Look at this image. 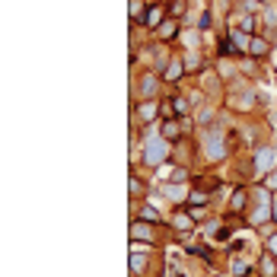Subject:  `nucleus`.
I'll list each match as a JSON object with an SVG mask.
<instances>
[{
	"label": "nucleus",
	"mask_w": 277,
	"mask_h": 277,
	"mask_svg": "<svg viewBox=\"0 0 277 277\" xmlns=\"http://www.w3.org/2000/svg\"><path fill=\"white\" fill-rule=\"evenodd\" d=\"M201 156L207 159V163H223V159L233 156V147L226 144V134H223V127H201Z\"/></svg>",
	"instance_id": "1"
},
{
	"label": "nucleus",
	"mask_w": 277,
	"mask_h": 277,
	"mask_svg": "<svg viewBox=\"0 0 277 277\" xmlns=\"http://www.w3.org/2000/svg\"><path fill=\"white\" fill-rule=\"evenodd\" d=\"M172 147L163 134H156V137H144V144H140V163L147 169H159L166 166L169 159H172Z\"/></svg>",
	"instance_id": "2"
},
{
	"label": "nucleus",
	"mask_w": 277,
	"mask_h": 277,
	"mask_svg": "<svg viewBox=\"0 0 277 277\" xmlns=\"http://www.w3.org/2000/svg\"><path fill=\"white\" fill-rule=\"evenodd\" d=\"M277 169V150L271 144H255L252 147V182H265Z\"/></svg>",
	"instance_id": "3"
},
{
	"label": "nucleus",
	"mask_w": 277,
	"mask_h": 277,
	"mask_svg": "<svg viewBox=\"0 0 277 277\" xmlns=\"http://www.w3.org/2000/svg\"><path fill=\"white\" fill-rule=\"evenodd\" d=\"M248 211H252V185H236L233 194H229L226 214L229 217H246Z\"/></svg>",
	"instance_id": "4"
},
{
	"label": "nucleus",
	"mask_w": 277,
	"mask_h": 277,
	"mask_svg": "<svg viewBox=\"0 0 277 277\" xmlns=\"http://www.w3.org/2000/svg\"><path fill=\"white\" fill-rule=\"evenodd\" d=\"M159 226L163 223H147V220H131V242H144V246H159Z\"/></svg>",
	"instance_id": "5"
},
{
	"label": "nucleus",
	"mask_w": 277,
	"mask_h": 277,
	"mask_svg": "<svg viewBox=\"0 0 277 277\" xmlns=\"http://www.w3.org/2000/svg\"><path fill=\"white\" fill-rule=\"evenodd\" d=\"M169 229H172V233H179V236H185V233H194V229H198V220L191 217V211H188V207H175L172 214H169Z\"/></svg>",
	"instance_id": "6"
},
{
	"label": "nucleus",
	"mask_w": 277,
	"mask_h": 277,
	"mask_svg": "<svg viewBox=\"0 0 277 277\" xmlns=\"http://www.w3.org/2000/svg\"><path fill=\"white\" fill-rule=\"evenodd\" d=\"M159 194L169 201L172 207H185L188 204V194H191V185H175V182H163L159 185Z\"/></svg>",
	"instance_id": "7"
},
{
	"label": "nucleus",
	"mask_w": 277,
	"mask_h": 277,
	"mask_svg": "<svg viewBox=\"0 0 277 277\" xmlns=\"http://www.w3.org/2000/svg\"><path fill=\"white\" fill-rule=\"evenodd\" d=\"M134 115L140 118V127H147V124H159L156 115H163V102H159V99H144V102L134 109Z\"/></svg>",
	"instance_id": "8"
},
{
	"label": "nucleus",
	"mask_w": 277,
	"mask_h": 277,
	"mask_svg": "<svg viewBox=\"0 0 277 277\" xmlns=\"http://www.w3.org/2000/svg\"><path fill=\"white\" fill-rule=\"evenodd\" d=\"M255 274L258 277H277V255H271L265 248V252L258 255V261H255Z\"/></svg>",
	"instance_id": "9"
},
{
	"label": "nucleus",
	"mask_w": 277,
	"mask_h": 277,
	"mask_svg": "<svg viewBox=\"0 0 277 277\" xmlns=\"http://www.w3.org/2000/svg\"><path fill=\"white\" fill-rule=\"evenodd\" d=\"M182 124H185L182 118H163L159 121V134H163L169 144H179L182 140Z\"/></svg>",
	"instance_id": "10"
},
{
	"label": "nucleus",
	"mask_w": 277,
	"mask_h": 277,
	"mask_svg": "<svg viewBox=\"0 0 277 277\" xmlns=\"http://www.w3.org/2000/svg\"><path fill=\"white\" fill-rule=\"evenodd\" d=\"M229 274L233 277H258L255 274V265H248L242 255H229Z\"/></svg>",
	"instance_id": "11"
},
{
	"label": "nucleus",
	"mask_w": 277,
	"mask_h": 277,
	"mask_svg": "<svg viewBox=\"0 0 277 277\" xmlns=\"http://www.w3.org/2000/svg\"><path fill=\"white\" fill-rule=\"evenodd\" d=\"M185 70H188L185 61H182V58H172V61H169V67H166L163 73H159V77H163V83H179Z\"/></svg>",
	"instance_id": "12"
},
{
	"label": "nucleus",
	"mask_w": 277,
	"mask_h": 277,
	"mask_svg": "<svg viewBox=\"0 0 277 277\" xmlns=\"http://www.w3.org/2000/svg\"><path fill=\"white\" fill-rule=\"evenodd\" d=\"M159 80H163V77H153V73H147V77L140 80V102H144V99H156Z\"/></svg>",
	"instance_id": "13"
},
{
	"label": "nucleus",
	"mask_w": 277,
	"mask_h": 277,
	"mask_svg": "<svg viewBox=\"0 0 277 277\" xmlns=\"http://www.w3.org/2000/svg\"><path fill=\"white\" fill-rule=\"evenodd\" d=\"M214 201V191H204V188H194L191 185V194H188V204L185 207H211Z\"/></svg>",
	"instance_id": "14"
},
{
	"label": "nucleus",
	"mask_w": 277,
	"mask_h": 277,
	"mask_svg": "<svg viewBox=\"0 0 277 277\" xmlns=\"http://www.w3.org/2000/svg\"><path fill=\"white\" fill-rule=\"evenodd\" d=\"M191 185H194V188H204V191H214V194H217L223 182L217 179V175H211V172H201V175H194V182H191Z\"/></svg>",
	"instance_id": "15"
},
{
	"label": "nucleus",
	"mask_w": 277,
	"mask_h": 277,
	"mask_svg": "<svg viewBox=\"0 0 277 277\" xmlns=\"http://www.w3.org/2000/svg\"><path fill=\"white\" fill-rule=\"evenodd\" d=\"M137 220H147V223H163L159 211L153 207V201H140V214H137Z\"/></svg>",
	"instance_id": "16"
},
{
	"label": "nucleus",
	"mask_w": 277,
	"mask_h": 277,
	"mask_svg": "<svg viewBox=\"0 0 277 277\" xmlns=\"http://www.w3.org/2000/svg\"><path fill=\"white\" fill-rule=\"evenodd\" d=\"M214 118H217V105H214V102H207L204 109H201L198 115H194V121H198L201 127H214V124H211Z\"/></svg>",
	"instance_id": "17"
},
{
	"label": "nucleus",
	"mask_w": 277,
	"mask_h": 277,
	"mask_svg": "<svg viewBox=\"0 0 277 277\" xmlns=\"http://www.w3.org/2000/svg\"><path fill=\"white\" fill-rule=\"evenodd\" d=\"M127 191H131V201H144V194H147V188H144V182L137 179V175H127Z\"/></svg>",
	"instance_id": "18"
},
{
	"label": "nucleus",
	"mask_w": 277,
	"mask_h": 277,
	"mask_svg": "<svg viewBox=\"0 0 277 277\" xmlns=\"http://www.w3.org/2000/svg\"><path fill=\"white\" fill-rule=\"evenodd\" d=\"M268 51H271V45H268L265 38H258V35H255L252 42H248V55H252V58H265Z\"/></svg>",
	"instance_id": "19"
},
{
	"label": "nucleus",
	"mask_w": 277,
	"mask_h": 277,
	"mask_svg": "<svg viewBox=\"0 0 277 277\" xmlns=\"http://www.w3.org/2000/svg\"><path fill=\"white\" fill-rule=\"evenodd\" d=\"M156 35L163 38V42H166V38H175V35H179V26H175V23H166V19H163V26L156 29Z\"/></svg>",
	"instance_id": "20"
},
{
	"label": "nucleus",
	"mask_w": 277,
	"mask_h": 277,
	"mask_svg": "<svg viewBox=\"0 0 277 277\" xmlns=\"http://www.w3.org/2000/svg\"><path fill=\"white\" fill-rule=\"evenodd\" d=\"M137 19L147 23L144 19V0H131V23H137Z\"/></svg>",
	"instance_id": "21"
},
{
	"label": "nucleus",
	"mask_w": 277,
	"mask_h": 277,
	"mask_svg": "<svg viewBox=\"0 0 277 277\" xmlns=\"http://www.w3.org/2000/svg\"><path fill=\"white\" fill-rule=\"evenodd\" d=\"M185 6H188V0H169L166 13H169V16H182V13H185Z\"/></svg>",
	"instance_id": "22"
},
{
	"label": "nucleus",
	"mask_w": 277,
	"mask_h": 277,
	"mask_svg": "<svg viewBox=\"0 0 277 277\" xmlns=\"http://www.w3.org/2000/svg\"><path fill=\"white\" fill-rule=\"evenodd\" d=\"M182 61H185L188 70H201V58H198V51H188V55L182 58Z\"/></svg>",
	"instance_id": "23"
},
{
	"label": "nucleus",
	"mask_w": 277,
	"mask_h": 277,
	"mask_svg": "<svg viewBox=\"0 0 277 277\" xmlns=\"http://www.w3.org/2000/svg\"><path fill=\"white\" fill-rule=\"evenodd\" d=\"M211 26H214V13H211V10H204V13H201V23H198V29H211Z\"/></svg>",
	"instance_id": "24"
},
{
	"label": "nucleus",
	"mask_w": 277,
	"mask_h": 277,
	"mask_svg": "<svg viewBox=\"0 0 277 277\" xmlns=\"http://www.w3.org/2000/svg\"><path fill=\"white\" fill-rule=\"evenodd\" d=\"M265 248H268V252H271V255H277V229H274V233H271V236H268V239H265Z\"/></svg>",
	"instance_id": "25"
},
{
	"label": "nucleus",
	"mask_w": 277,
	"mask_h": 277,
	"mask_svg": "<svg viewBox=\"0 0 277 277\" xmlns=\"http://www.w3.org/2000/svg\"><path fill=\"white\" fill-rule=\"evenodd\" d=\"M188 211H191V217L198 220V223H201V220H207V207H188Z\"/></svg>",
	"instance_id": "26"
},
{
	"label": "nucleus",
	"mask_w": 277,
	"mask_h": 277,
	"mask_svg": "<svg viewBox=\"0 0 277 277\" xmlns=\"http://www.w3.org/2000/svg\"><path fill=\"white\" fill-rule=\"evenodd\" d=\"M274 226H277V194H274Z\"/></svg>",
	"instance_id": "27"
},
{
	"label": "nucleus",
	"mask_w": 277,
	"mask_h": 277,
	"mask_svg": "<svg viewBox=\"0 0 277 277\" xmlns=\"http://www.w3.org/2000/svg\"><path fill=\"white\" fill-rule=\"evenodd\" d=\"M214 277H233V274H220V271H217V274H214Z\"/></svg>",
	"instance_id": "28"
},
{
	"label": "nucleus",
	"mask_w": 277,
	"mask_h": 277,
	"mask_svg": "<svg viewBox=\"0 0 277 277\" xmlns=\"http://www.w3.org/2000/svg\"><path fill=\"white\" fill-rule=\"evenodd\" d=\"M274 80H277V77H274Z\"/></svg>",
	"instance_id": "29"
}]
</instances>
